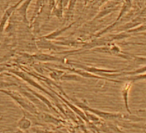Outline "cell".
Listing matches in <instances>:
<instances>
[{
  "label": "cell",
  "mask_w": 146,
  "mask_h": 133,
  "mask_svg": "<svg viewBox=\"0 0 146 133\" xmlns=\"http://www.w3.org/2000/svg\"><path fill=\"white\" fill-rule=\"evenodd\" d=\"M55 95H57L62 101H63V103L64 104H65L70 109V111H72L73 112H74L75 114H77L79 118H83L84 120H85L86 122H89V119H88V118L86 117V115L84 113V111H82V109H80L79 107H78L77 105H75L74 104H73L71 101H70L69 99H67L66 98H64L62 94H59V93H58L57 92H55L53 89H50Z\"/></svg>",
  "instance_id": "6"
},
{
  "label": "cell",
  "mask_w": 146,
  "mask_h": 133,
  "mask_svg": "<svg viewBox=\"0 0 146 133\" xmlns=\"http://www.w3.org/2000/svg\"><path fill=\"white\" fill-rule=\"evenodd\" d=\"M82 78L77 74H69L67 71H64L59 75L58 81H81Z\"/></svg>",
  "instance_id": "9"
},
{
  "label": "cell",
  "mask_w": 146,
  "mask_h": 133,
  "mask_svg": "<svg viewBox=\"0 0 146 133\" xmlns=\"http://www.w3.org/2000/svg\"><path fill=\"white\" fill-rule=\"evenodd\" d=\"M56 5L55 0H49V7H50V11H52V8Z\"/></svg>",
  "instance_id": "15"
},
{
  "label": "cell",
  "mask_w": 146,
  "mask_h": 133,
  "mask_svg": "<svg viewBox=\"0 0 146 133\" xmlns=\"http://www.w3.org/2000/svg\"><path fill=\"white\" fill-rule=\"evenodd\" d=\"M74 24H75V22H74V23H72V24H69V25H67V26H65V27L58 29V30H56L51 32L50 34L45 35V36H44L45 38H46V39H49V40H54V39H56L58 36H59L60 35H62L64 32H65L66 30H68L69 29H70Z\"/></svg>",
  "instance_id": "10"
},
{
  "label": "cell",
  "mask_w": 146,
  "mask_h": 133,
  "mask_svg": "<svg viewBox=\"0 0 146 133\" xmlns=\"http://www.w3.org/2000/svg\"><path fill=\"white\" fill-rule=\"evenodd\" d=\"M23 0H19L18 2H17L15 5L9 6L4 12L3 17L0 18V40H1V37L3 36V33L5 30V27L7 25V23L10 21L11 17H12V15L15 13L16 10L17 9V7L23 3Z\"/></svg>",
  "instance_id": "4"
},
{
  "label": "cell",
  "mask_w": 146,
  "mask_h": 133,
  "mask_svg": "<svg viewBox=\"0 0 146 133\" xmlns=\"http://www.w3.org/2000/svg\"><path fill=\"white\" fill-rule=\"evenodd\" d=\"M39 115L40 116V118L46 123H50V124H58L60 123H62V120L58 119L56 118H54L53 116L46 113V112H42V113H39Z\"/></svg>",
  "instance_id": "12"
},
{
  "label": "cell",
  "mask_w": 146,
  "mask_h": 133,
  "mask_svg": "<svg viewBox=\"0 0 146 133\" xmlns=\"http://www.w3.org/2000/svg\"><path fill=\"white\" fill-rule=\"evenodd\" d=\"M76 4H77V0H70V3H69L68 8H67V12H66L67 17H69L70 14H71L72 11H74V9L76 7Z\"/></svg>",
  "instance_id": "14"
},
{
  "label": "cell",
  "mask_w": 146,
  "mask_h": 133,
  "mask_svg": "<svg viewBox=\"0 0 146 133\" xmlns=\"http://www.w3.org/2000/svg\"><path fill=\"white\" fill-rule=\"evenodd\" d=\"M6 71L10 72V73H11V74H12V75H15L17 77H18V78L22 79L23 81H25V82H26V83H28L29 85L32 86L33 87H35L36 89H38V90H40V91H41V92L45 93L46 95H48L49 97H51V98H52L55 102H57V109H58V110H59V111L63 113V115H64L65 118L67 117L66 112H64V110L63 109L62 105H61L60 103H58V101L57 98H55L54 93L52 94V93H50L49 91H47L46 89H45L42 86H40V83H38V82H37V81H35L34 79H32V78H31V77L27 74V73H25V72H22V71H18V70H14V69H8V68H7Z\"/></svg>",
  "instance_id": "1"
},
{
  "label": "cell",
  "mask_w": 146,
  "mask_h": 133,
  "mask_svg": "<svg viewBox=\"0 0 146 133\" xmlns=\"http://www.w3.org/2000/svg\"><path fill=\"white\" fill-rule=\"evenodd\" d=\"M19 88H20V93L22 95H23L24 97H26L31 103H33L37 109L43 110V112H47L48 111V107L40 99H38L36 96H35L34 94H32L26 88H23L22 87H19Z\"/></svg>",
  "instance_id": "5"
},
{
  "label": "cell",
  "mask_w": 146,
  "mask_h": 133,
  "mask_svg": "<svg viewBox=\"0 0 146 133\" xmlns=\"http://www.w3.org/2000/svg\"><path fill=\"white\" fill-rule=\"evenodd\" d=\"M35 44H36V47L38 48V49L53 51L56 53L61 52L65 48L64 46L56 44L54 42H52V40L45 38L43 36H39L35 39Z\"/></svg>",
  "instance_id": "3"
},
{
  "label": "cell",
  "mask_w": 146,
  "mask_h": 133,
  "mask_svg": "<svg viewBox=\"0 0 146 133\" xmlns=\"http://www.w3.org/2000/svg\"><path fill=\"white\" fill-rule=\"evenodd\" d=\"M0 93H5L6 95H8L11 99H12L24 112H28L29 114H32V115H39V112L38 109L35 107V105L31 103L29 99H25L23 95H22L20 93H17V92H13L11 90H8L6 89H0Z\"/></svg>",
  "instance_id": "2"
},
{
  "label": "cell",
  "mask_w": 146,
  "mask_h": 133,
  "mask_svg": "<svg viewBox=\"0 0 146 133\" xmlns=\"http://www.w3.org/2000/svg\"><path fill=\"white\" fill-rule=\"evenodd\" d=\"M11 87H19V86L17 83H15V82H7V81L0 80V89H6Z\"/></svg>",
  "instance_id": "13"
},
{
  "label": "cell",
  "mask_w": 146,
  "mask_h": 133,
  "mask_svg": "<svg viewBox=\"0 0 146 133\" xmlns=\"http://www.w3.org/2000/svg\"><path fill=\"white\" fill-rule=\"evenodd\" d=\"M23 112V117L18 121L17 123V127L19 130H23V131H26L28 130L29 129L31 128L32 126V121L26 116V112L24 111Z\"/></svg>",
  "instance_id": "11"
},
{
  "label": "cell",
  "mask_w": 146,
  "mask_h": 133,
  "mask_svg": "<svg viewBox=\"0 0 146 133\" xmlns=\"http://www.w3.org/2000/svg\"><path fill=\"white\" fill-rule=\"evenodd\" d=\"M32 58L35 60L38 61H42V62H53V61H57V62H65V59L63 57H58L56 55L53 54H46V53H38V54H31Z\"/></svg>",
  "instance_id": "7"
},
{
  "label": "cell",
  "mask_w": 146,
  "mask_h": 133,
  "mask_svg": "<svg viewBox=\"0 0 146 133\" xmlns=\"http://www.w3.org/2000/svg\"><path fill=\"white\" fill-rule=\"evenodd\" d=\"M32 1L33 0H23V3L17 7V9L15 11L18 14L21 20L27 25L29 24V22L28 19V10H29V7L30 4L32 3Z\"/></svg>",
  "instance_id": "8"
}]
</instances>
